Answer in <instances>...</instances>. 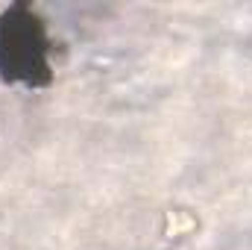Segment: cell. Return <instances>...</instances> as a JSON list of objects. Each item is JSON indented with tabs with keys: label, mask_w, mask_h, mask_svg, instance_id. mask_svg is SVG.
<instances>
[{
	"label": "cell",
	"mask_w": 252,
	"mask_h": 250,
	"mask_svg": "<svg viewBox=\"0 0 252 250\" xmlns=\"http://www.w3.org/2000/svg\"><path fill=\"white\" fill-rule=\"evenodd\" d=\"M0 47H6V59L0 62V68H6L9 77L35 80V74L47 68L41 59L44 42H41L35 18L15 21V12L6 15L0 21Z\"/></svg>",
	"instance_id": "obj_1"
}]
</instances>
